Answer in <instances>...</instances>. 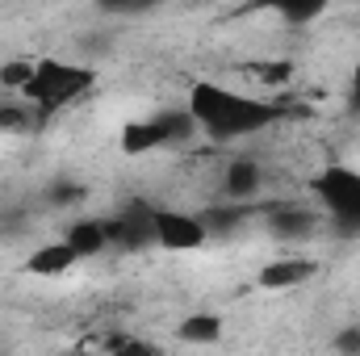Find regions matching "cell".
<instances>
[{"label": "cell", "mask_w": 360, "mask_h": 356, "mask_svg": "<svg viewBox=\"0 0 360 356\" xmlns=\"http://www.w3.org/2000/svg\"><path fill=\"white\" fill-rule=\"evenodd\" d=\"M0 126H25V113L21 109H0Z\"/></svg>", "instance_id": "obj_15"}, {"label": "cell", "mask_w": 360, "mask_h": 356, "mask_svg": "<svg viewBox=\"0 0 360 356\" xmlns=\"http://www.w3.org/2000/svg\"><path fill=\"white\" fill-rule=\"evenodd\" d=\"M80 265V256L59 239V243H46V248H38L30 260H25V272H34V276H59V272H68V268Z\"/></svg>", "instance_id": "obj_6"}, {"label": "cell", "mask_w": 360, "mask_h": 356, "mask_svg": "<svg viewBox=\"0 0 360 356\" xmlns=\"http://www.w3.org/2000/svg\"><path fill=\"white\" fill-rule=\"evenodd\" d=\"M113 356H164L155 344H147V340H122L117 348H113Z\"/></svg>", "instance_id": "obj_12"}, {"label": "cell", "mask_w": 360, "mask_h": 356, "mask_svg": "<svg viewBox=\"0 0 360 356\" xmlns=\"http://www.w3.org/2000/svg\"><path fill=\"white\" fill-rule=\"evenodd\" d=\"M151 239L168 252H197L210 231L197 214H184V210H164V205H151Z\"/></svg>", "instance_id": "obj_4"}, {"label": "cell", "mask_w": 360, "mask_h": 356, "mask_svg": "<svg viewBox=\"0 0 360 356\" xmlns=\"http://www.w3.org/2000/svg\"><path fill=\"white\" fill-rule=\"evenodd\" d=\"M63 243H68L80 260H92V256H101V252L109 248V231H105V222H76V227L63 235Z\"/></svg>", "instance_id": "obj_8"}, {"label": "cell", "mask_w": 360, "mask_h": 356, "mask_svg": "<svg viewBox=\"0 0 360 356\" xmlns=\"http://www.w3.org/2000/svg\"><path fill=\"white\" fill-rule=\"evenodd\" d=\"M310 193L323 214H331L340 227L356 231L360 227V168L348 164H327L323 172L310 177Z\"/></svg>", "instance_id": "obj_3"}, {"label": "cell", "mask_w": 360, "mask_h": 356, "mask_svg": "<svg viewBox=\"0 0 360 356\" xmlns=\"http://www.w3.org/2000/svg\"><path fill=\"white\" fill-rule=\"evenodd\" d=\"M176 336L184 340V344H214L218 336H222V319L218 314H188V319H180Z\"/></svg>", "instance_id": "obj_10"}, {"label": "cell", "mask_w": 360, "mask_h": 356, "mask_svg": "<svg viewBox=\"0 0 360 356\" xmlns=\"http://www.w3.org/2000/svg\"><path fill=\"white\" fill-rule=\"evenodd\" d=\"M289 21H310V17H319L323 13V4H297V8H281Z\"/></svg>", "instance_id": "obj_13"}, {"label": "cell", "mask_w": 360, "mask_h": 356, "mask_svg": "<svg viewBox=\"0 0 360 356\" xmlns=\"http://www.w3.org/2000/svg\"><path fill=\"white\" fill-rule=\"evenodd\" d=\"M260 164H252V160H235L231 168H226V197L231 201H239V205H248L256 193H260Z\"/></svg>", "instance_id": "obj_7"}, {"label": "cell", "mask_w": 360, "mask_h": 356, "mask_svg": "<svg viewBox=\"0 0 360 356\" xmlns=\"http://www.w3.org/2000/svg\"><path fill=\"white\" fill-rule=\"evenodd\" d=\"M30 80H34V63H25V59H17V63H4L0 68V84L13 92H25L30 89Z\"/></svg>", "instance_id": "obj_11"}, {"label": "cell", "mask_w": 360, "mask_h": 356, "mask_svg": "<svg viewBox=\"0 0 360 356\" xmlns=\"http://www.w3.org/2000/svg\"><path fill=\"white\" fill-rule=\"evenodd\" d=\"M272 231L276 235H285V239H302V235H310L314 227H319V214L314 210H289V205H281V210H272Z\"/></svg>", "instance_id": "obj_9"}, {"label": "cell", "mask_w": 360, "mask_h": 356, "mask_svg": "<svg viewBox=\"0 0 360 356\" xmlns=\"http://www.w3.org/2000/svg\"><path fill=\"white\" fill-rule=\"evenodd\" d=\"M314 272H319L314 260H306V256H285V260H272V265L260 268V285H264V289H297V285H306Z\"/></svg>", "instance_id": "obj_5"}, {"label": "cell", "mask_w": 360, "mask_h": 356, "mask_svg": "<svg viewBox=\"0 0 360 356\" xmlns=\"http://www.w3.org/2000/svg\"><path fill=\"white\" fill-rule=\"evenodd\" d=\"M188 117L201 134L231 143V139H248V134H260L264 126H272L281 117V105L235 92L226 84H214V80H197L188 89Z\"/></svg>", "instance_id": "obj_1"}, {"label": "cell", "mask_w": 360, "mask_h": 356, "mask_svg": "<svg viewBox=\"0 0 360 356\" xmlns=\"http://www.w3.org/2000/svg\"><path fill=\"white\" fill-rule=\"evenodd\" d=\"M348 105L360 113V59H356V68H352V84H348Z\"/></svg>", "instance_id": "obj_14"}, {"label": "cell", "mask_w": 360, "mask_h": 356, "mask_svg": "<svg viewBox=\"0 0 360 356\" xmlns=\"http://www.w3.org/2000/svg\"><path fill=\"white\" fill-rule=\"evenodd\" d=\"M92 80H96L92 68L59 63V59H38L34 63V80H30V89L21 92V96L30 105H38V109H59V105L76 101L80 92H89Z\"/></svg>", "instance_id": "obj_2"}]
</instances>
